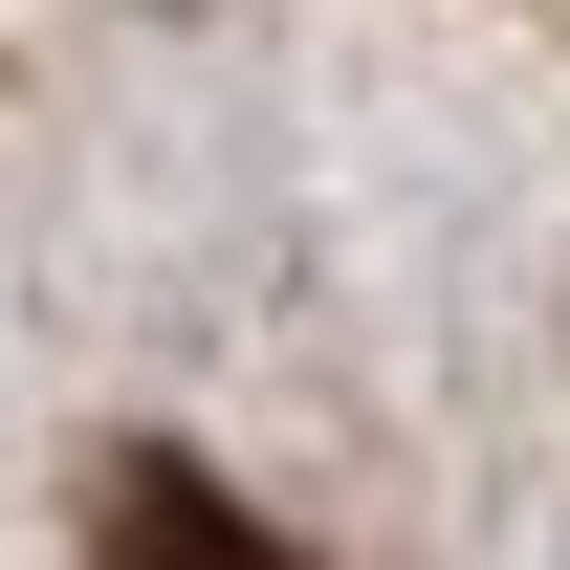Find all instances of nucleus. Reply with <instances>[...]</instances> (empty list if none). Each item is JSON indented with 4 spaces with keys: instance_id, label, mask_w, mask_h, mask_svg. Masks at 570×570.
<instances>
[{
    "instance_id": "nucleus-1",
    "label": "nucleus",
    "mask_w": 570,
    "mask_h": 570,
    "mask_svg": "<svg viewBox=\"0 0 570 570\" xmlns=\"http://www.w3.org/2000/svg\"><path fill=\"white\" fill-rule=\"evenodd\" d=\"M110 570H307V549H264L198 461H132V483H110Z\"/></svg>"
}]
</instances>
